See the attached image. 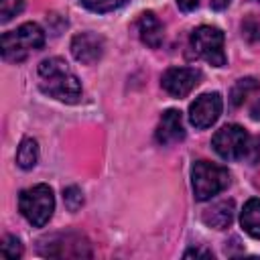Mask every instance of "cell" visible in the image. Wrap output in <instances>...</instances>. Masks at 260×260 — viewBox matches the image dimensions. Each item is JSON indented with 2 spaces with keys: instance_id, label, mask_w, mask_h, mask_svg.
I'll use <instances>...</instances> for the list:
<instances>
[{
  "instance_id": "6da1fadb",
  "label": "cell",
  "mask_w": 260,
  "mask_h": 260,
  "mask_svg": "<svg viewBox=\"0 0 260 260\" xmlns=\"http://www.w3.org/2000/svg\"><path fill=\"white\" fill-rule=\"evenodd\" d=\"M39 87L49 98L65 104H75L81 98V83L65 59L49 57L39 63Z\"/></svg>"
},
{
  "instance_id": "7a4b0ae2",
  "label": "cell",
  "mask_w": 260,
  "mask_h": 260,
  "mask_svg": "<svg viewBox=\"0 0 260 260\" xmlns=\"http://www.w3.org/2000/svg\"><path fill=\"white\" fill-rule=\"evenodd\" d=\"M45 45V30L37 22H24L14 30L2 35V57L4 61H22L28 53Z\"/></svg>"
},
{
  "instance_id": "3957f363",
  "label": "cell",
  "mask_w": 260,
  "mask_h": 260,
  "mask_svg": "<svg viewBox=\"0 0 260 260\" xmlns=\"http://www.w3.org/2000/svg\"><path fill=\"white\" fill-rule=\"evenodd\" d=\"M191 185L195 199L207 201L230 185V173L221 165L209 160H197L191 167Z\"/></svg>"
},
{
  "instance_id": "277c9868",
  "label": "cell",
  "mask_w": 260,
  "mask_h": 260,
  "mask_svg": "<svg viewBox=\"0 0 260 260\" xmlns=\"http://www.w3.org/2000/svg\"><path fill=\"white\" fill-rule=\"evenodd\" d=\"M18 207H20V213L24 215V219L30 225L43 228L51 219V215L55 211L53 189L49 185H45V183L24 189L20 193V197H18Z\"/></svg>"
},
{
  "instance_id": "5b68a950",
  "label": "cell",
  "mask_w": 260,
  "mask_h": 260,
  "mask_svg": "<svg viewBox=\"0 0 260 260\" xmlns=\"http://www.w3.org/2000/svg\"><path fill=\"white\" fill-rule=\"evenodd\" d=\"M223 32L217 28V26H211V24H203V26H197L193 32H191V49L193 53L207 61L209 65L213 67H223L228 57H225V51H223Z\"/></svg>"
},
{
  "instance_id": "8992f818",
  "label": "cell",
  "mask_w": 260,
  "mask_h": 260,
  "mask_svg": "<svg viewBox=\"0 0 260 260\" xmlns=\"http://www.w3.org/2000/svg\"><path fill=\"white\" fill-rule=\"evenodd\" d=\"M211 146L223 160H240L250 150V136L242 126L225 124L213 134Z\"/></svg>"
},
{
  "instance_id": "52a82bcc",
  "label": "cell",
  "mask_w": 260,
  "mask_h": 260,
  "mask_svg": "<svg viewBox=\"0 0 260 260\" xmlns=\"http://www.w3.org/2000/svg\"><path fill=\"white\" fill-rule=\"evenodd\" d=\"M39 252L43 256L53 258H79V256H91V248L87 240L81 234H53L39 244Z\"/></svg>"
},
{
  "instance_id": "ba28073f",
  "label": "cell",
  "mask_w": 260,
  "mask_h": 260,
  "mask_svg": "<svg viewBox=\"0 0 260 260\" xmlns=\"http://www.w3.org/2000/svg\"><path fill=\"white\" fill-rule=\"evenodd\" d=\"M223 110V98L219 91H207L195 98V102L189 106V122L197 130H205L217 122Z\"/></svg>"
},
{
  "instance_id": "9c48e42d",
  "label": "cell",
  "mask_w": 260,
  "mask_h": 260,
  "mask_svg": "<svg viewBox=\"0 0 260 260\" xmlns=\"http://www.w3.org/2000/svg\"><path fill=\"white\" fill-rule=\"evenodd\" d=\"M201 81V71L195 67H171L162 73L160 85L173 98L189 95Z\"/></svg>"
},
{
  "instance_id": "30bf717a",
  "label": "cell",
  "mask_w": 260,
  "mask_h": 260,
  "mask_svg": "<svg viewBox=\"0 0 260 260\" xmlns=\"http://www.w3.org/2000/svg\"><path fill=\"white\" fill-rule=\"evenodd\" d=\"M71 55L83 65H93L104 55V39L93 32H79L71 39Z\"/></svg>"
},
{
  "instance_id": "8fae6325",
  "label": "cell",
  "mask_w": 260,
  "mask_h": 260,
  "mask_svg": "<svg viewBox=\"0 0 260 260\" xmlns=\"http://www.w3.org/2000/svg\"><path fill=\"white\" fill-rule=\"evenodd\" d=\"M154 138H156V142L162 144V146L181 142V140L185 138L183 118H181V112H179V110H167V112L160 116L158 126H156V132H154Z\"/></svg>"
},
{
  "instance_id": "7c38bea8",
  "label": "cell",
  "mask_w": 260,
  "mask_h": 260,
  "mask_svg": "<svg viewBox=\"0 0 260 260\" xmlns=\"http://www.w3.org/2000/svg\"><path fill=\"white\" fill-rule=\"evenodd\" d=\"M136 30H138L140 41L146 47H150V49L160 47L165 35H162V24H160V20L156 18L154 12H142L136 20Z\"/></svg>"
},
{
  "instance_id": "4fadbf2b",
  "label": "cell",
  "mask_w": 260,
  "mask_h": 260,
  "mask_svg": "<svg viewBox=\"0 0 260 260\" xmlns=\"http://www.w3.org/2000/svg\"><path fill=\"white\" fill-rule=\"evenodd\" d=\"M234 201L232 199H221L217 203H213L209 209H205L203 213V221L205 225L213 228V230H225L232 221H234Z\"/></svg>"
},
{
  "instance_id": "5bb4252c",
  "label": "cell",
  "mask_w": 260,
  "mask_h": 260,
  "mask_svg": "<svg viewBox=\"0 0 260 260\" xmlns=\"http://www.w3.org/2000/svg\"><path fill=\"white\" fill-rule=\"evenodd\" d=\"M240 225L248 236L260 240V199L258 197H252L244 203L240 213Z\"/></svg>"
},
{
  "instance_id": "9a60e30c",
  "label": "cell",
  "mask_w": 260,
  "mask_h": 260,
  "mask_svg": "<svg viewBox=\"0 0 260 260\" xmlns=\"http://www.w3.org/2000/svg\"><path fill=\"white\" fill-rule=\"evenodd\" d=\"M39 160V142L35 138H22L16 150V165L22 171H30Z\"/></svg>"
},
{
  "instance_id": "2e32d148",
  "label": "cell",
  "mask_w": 260,
  "mask_h": 260,
  "mask_svg": "<svg viewBox=\"0 0 260 260\" xmlns=\"http://www.w3.org/2000/svg\"><path fill=\"white\" fill-rule=\"evenodd\" d=\"M260 91V81L254 79V77H244V79H238L236 85L232 87V93H230V104L234 108L242 106L252 93Z\"/></svg>"
},
{
  "instance_id": "e0dca14e",
  "label": "cell",
  "mask_w": 260,
  "mask_h": 260,
  "mask_svg": "<svg viewBox=\"0 0 260 260\" xmlns=\"http://www.w3.org/2000/svg\"><path fill=\"white\" fill-rule=\"evenodd\" d=\"M128 0H81V4L91 10V12H112V10H118L120 6H124Z\"/></svg>"
},
{
  "instance_id": "ac0fdd59",
  "label": "cell",
  "mask_w": 260,
  "mask_h": 260,
  "mask_svg": "<svg viewBox=\"0 0 260 260\" xmlns=\"http://www.w3.org/2000/svg\"><path fill=\"white\" fill-rule=\"evenodd\" d=\"M63 201H65V207L69 211H77L83 205V193H81V189L75 187V185L63 189Z\"/></svg>"
},
{
  "instance_id": "d6986e66",
  "label": "cell",
  "mask_w": 260,
  "mask_h": 260,
  "mask_svg": "<svg viewBox=\"0 0 260 260\" xmlns=\"http://www.w3.org/2000/svg\"><path fill=\"white\" fill-rule=\"evenodd\" d=\"M24 8V0H0V20L8 22Z\"/></svg>"
},
{
  "instance_id": "ffe728a7",
  "label": "cell",
  "mask_w": 260,
  "mask_h": 260,
  "mask_svg": "<svg viewBox=\"0 0 260 260\" xmlns=\"http://www.w3.org/2000/svg\"><path fill=\"white\" fill-rule=\"evenodd\" d=\"M0 252H2V256H6V258H20V254H22V244H20V240H18L16 236H6L4 242L0 244Z\"/></svg>"
},
{
  "instance_id": "44dd1931",
  "label": "cell",
  "mask_w": 260,
  "mask_h": 260,
  "mask_svg": "<svg viewBox=\"0 0 260 260\" xmlns=\"http://www.w3.org/2000/svg\"><path fill=\"white\" fill-rule=\"evenodd\" d=\"M175 2L183 12H191V10H195L199 6V0H175Z\"/></svg>"
},
{
  "instance_id": "7402d4cb",
  "label": "cell",
  "mask_w": 260,
  "mask_h": 260,
  "mask_svg": "<svg viewBox=\"0 0 260 260\" xmlns=\"http://www.w3.org/2000/svg\"><path fill=\"white\" fill-rule=\"evenodd\" d=\"M191 256H203V258H211L213 254L209 250H201V248H193V250H187L185 252V258H191Z\"/></svg>"
},
{
  "instance_id": "603a6c76",
  "label": "cell",
  "mask_w": 260,
  "mask_h": 260,
  "mask_svg": "<svg viewBox=\"0 0 260 260\" xmlns=\"http://www.w3.org/2000/svg\"><path fill=\"white\" fill-rule=\"evenodd\" d=\"M250 118L252 120H260V95L254 100V104L250 106Z\"/></svg>"
},
{
  "instance_id": "cb8c5ba5",
  "label": "cell",
  "mask_w": 260,
  "mask_h": 260,
  "mask_svg": "<svg viewBox=\"0 0 260 260\" xmlns=\"http://www.w3.org/2000/svg\"><path fill=\"white\" fill-rule=\"evenodd\" d=\"M232 4V0H209V6L213 8V10H223V8H228Z\"/></svg>"
},
{
  "instance_id": "d4e9b609",
  "label": "cell",
  "mask_w": 260,
  "mask_h": 260,
  "mask_svg": "<svg viewBox=\"0 0 260 260\" xmlns=\"http://www.w3.org/2000/svg\"><path fill=\"white\" fill-rule=\"evenodd\" d=\"M258 2H260V0H258Z\"/></svg>"
}]
</instances>
